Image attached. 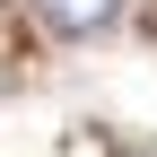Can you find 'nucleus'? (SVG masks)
<instances>
[{
	"label": "nucleus",
	"mask_w": 157,
	"mask_h": 157,
	"mask_svg": "<svg viewBox=\"0 0 157 157\" xmlns=\"http://www.w3.org/2000/svg\"><path fill=\"white\" fill-rule=\"evenodd\" d=\"M35 9H44V26H61V35H96V26H113L122 0H35Z\"/></svg>",
	"instance_id": "nucleus-1"
}]
</instances>
